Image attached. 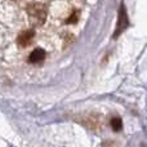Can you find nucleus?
<instances>
[{
    "mask_svg": "<svg viewBox=\"0 0 147 147\" xmlns=\"http://www.w3.org/2000/svg\"><path fill=\"white\" fill-rule=\"evenodd\" d=\"M78 20H79V12L76 10V12H74L71 14V17L67 20V23H76L78 22Z\"/></svg>",
    "mask_w": 147,
    "mask_h": 147,
    "instance_id": "423d86ee",
    "label": "nucleus"
},
{
    "mask_svg": "<svg viewBox=\"0 0 147 147\" xmlns=\"http://www.w3.org/2000/svg\"><path fill=\"white\" fill-rule=\"evenodd\" d=\"M34 38H35V32H34V30H26V31H23V32H21L20 35H18L17 43H18L20 47L26 48V47H28L31 43H32Z\"/></svg>",
    "mask_w": 147,
    "mask_h": 147,
    "instance_id": "7ed1b4c3",
    "label": "nucleus"
},
{
    "mask_svg": "<svg viewBox=\"0 0 147 147\" xmlns=\"http://www.w3.org/2000/svg\"><path fill=\"white\" fill-rule=\"evenodd\" d=\"M128 27V16H127V10H125L124 5L120 7V12H119V22H117V28L115 31V38L120 35L125 28Z\"/></svg>",
    "mask_w": 147,
    "mask_h": 147,
    "instance_id": "f03ea898",
    "label": "nucleus"
},
{
    "mask_svg": "<svg viewBox=\"0 0 147 147\" xmlns=\"http://www.w3.org/2000/svg\"><path fill=\"white\" fill-rule=\"evenodd\" d=\"M44 58H45V52L41 48H36L28 56V62L30 63H40L41 61H44Z\"/></svg>",
    "mask_w": 147,
    "mask_h": 147,
    "instance_id": "20e7f679",
    "label": "nucleus"
},
{
    "mask_svg": "<svg viewBox=\"0 0 147 147\" xmlns=\"http://www.w3.org/2000/svg\"><path fill=\"white\" fill-rule=\"evenodd\" d=\"M111 128L115 130V132H119L120 129L123 128V121L120 117H114L111 120Z\"/></svg>",
    "mask_w": 147,
    "mask_h": 147,
    "instance_id": "39448f33",
    "label": "nucleus"
},
{
    "mask_svg": "<svg viewBox=\"0 0 147 147\" xmlns=\"http://www.w3.org/2000/svg\"><path fill=\"white\" fill-rule=\"evenodd\" d=\"M27 14L30 22L35 26H40L45 22L47 18V8L41 3H31L27 7Z\"/></svg>",
    "mask_w": 147,
    "mask_h": 147,
    "instance_id": "f257e3e1",
    "label": "nucleus"
}]
</instances>
